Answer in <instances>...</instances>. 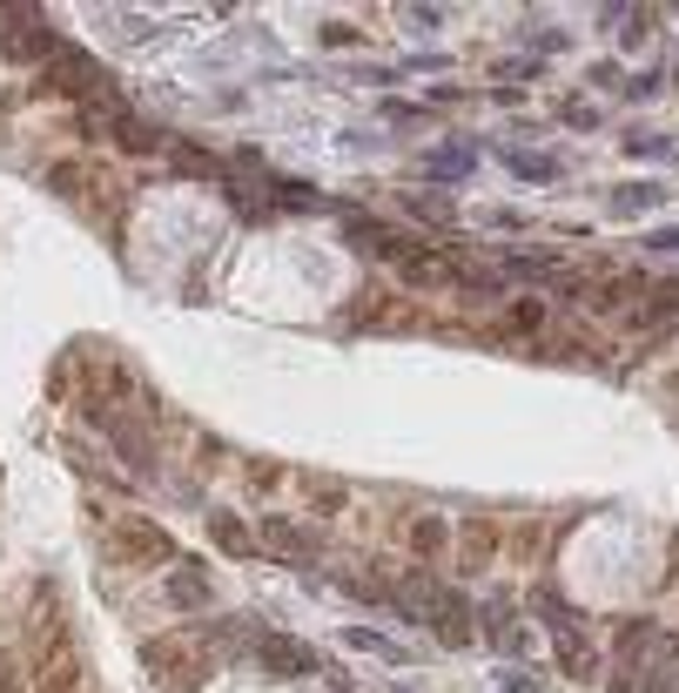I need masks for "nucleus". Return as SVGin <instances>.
<instances>
[{"label":"nucleus","instance_id":"nucleus-25","mask_svg":"<svg viewBox=\"0 0 679 693\" xmlns=\"http://www.w3.org/2000/svg\"><path fill=\"white\" fill-rule=\"evenodd\" d=\"M653 250H679V229H659V236H653Z\"/></svg>","mask_w":679,"mask_h":693},{"label":"nucleus","instance_id":"nucleus-15","mask_svg":"<svg viewBox=\"0 0 679 693\" xmlns=\"http://www.w3.org/2000/svg\"><path fill=\"white\" fill-rule=\"evenodd\" d=\"M626 156L653 162V156H672V135H653V129H626Z\"/></svg>","mask_w":679,"mask_h":693},{"label":"nucleus","instance_id":"nucleus-16","mask_svg":"<svg viewBox=\"0 0 679 693\" xmlns=\"http://www.w3.org/2000/svg\"><path fill=\"white\" fill-rule=\"evenodd\" d=\"M511 175H525V182H558V162L551 156H525V148H511Z\"/></svg>","mask_w":679,"mask_h":693},{"label":"nucleus","instance_id":"nucleus-4","mask_svg":"<svg viewBox=\"0 0 679 693\" xmlns=\"http://www.w3.org/2000/svg\"><path fill=\"white\" fill-rule=\"evenodd\" d=\"M437 593H445V580H431V572H404V586H390V612L397 620H411V627H431V612H437Z\"/></svg>","mask_w":679,"mask_h":693},{"label":"nucleus","instance_id":"nucleus-12","mask_svg":"<svg viewBox=\"0 0 679 693\" xmlns=\"http://www.w3.org/2000/svg\"><path fill=\"white\" fill-rule=\"evenodd\" d=\"M209 532H216V546L235 552V559H250V552H256V538L243 532V519H235V512H209Z\"/></svg>","mask_w":679,"mask_h":693},{"label":"nucleus","instance_id":"nucleus-10","mask_svg":"<svg viewBox=\"0 0 679 693\" xmlns=\"http://www.w3.org/2000/svg\"><path fill=\"white\" fill-rule=\"evenodd\" d=\"M169 148H175V169H182V175H209V182H229V162H222V156H209L203 142H169Z\"/></svg>","mask_w":679,"mask_h":693},{"label":"nucleus","instance_id":"nucleus-19","mask_svg":"<svg viewBox=\"0 0 679 693\" xmlns=\"http://www.w3.org/2000/svg\"><path fill=\"white\" fill-rule=\"evenodd\" d=\"M538 324H545V303H532V296L511 303V330H538Z\"/></svg>","mask_w":679,"mask_h":693},{"label":"nucleus","instance_id":"nucleus-21","mask_svg":"<svg viewBox=\"0 0 679 693\" xmlns=\"http://www.w3.org/2000/svg\"><path fill=\"white\" fill-rule=\"evenodd\" d=\"M518 74H525V82H532V74H538V61H525V54H511V61H498V82H518Z\"/></svg>","mask_w":679,"mask_h":693},{"label":"nucleus","instance_id":"nucleus-24","mask_svg":"<svg viewBox=\"0 0 679 693\" xmlns=\"http://www.w3.org/2000/svg\"><path fill=\"white\" fill-rule=\"evenodd\" d=\"M646 34H653V14H632L626 21V48H646Z\"/></svg>","mask_w":679,"mask_h":693},{"label":"nucleus","instance_id":"nucleus-23","mask_svg":"<svg viewBox=\"0 0 679 693\" xmlns=\"http://www.w3.org/2000/svg\"><path fill=\"white\" fill-rule=\"evenodd\" d=\"M411 209H417V216H431V222H451V203H445V196H417Z\"/></svg>","mask_w":679,"mask_h":693},{"label":"nucleus","instance_id":"nucleus-18","mask_svg":"<svg viewBox=\"0 0 679 693\" xmlns=\"http://www.w3.org/2000/svg\"><path fill=\"white\" fill-rule=\"evenodd\" d=\"M343 640H350V646H371V653H384V660H404V646H390L384 633H364V627H350Z\"/></svg>","mask_w":679,"mask_h":693},{"label":"nucleus","instance_id":"nucleus-7","mask_svg":"<svg viewBox=\"0 0 679 693\" xmlns=\"http://www.w3.org/2000/svg\"><path fill=\"white\" fill-rule=\"evenodd\" d=\"M101 129L122 142V148H135V156H148V148H162V142H169L155 122H142V114H114V122H101Z\"/></svg>","mask_w":679,"mask_h":693},{"label":"nucleus","instance_id":"nucleus-20","mask_svg":"<svg viewBox=\"0 0 679 693\" xmlns=\"http://www.w3.org/2000/svg\"><path fill=\"white\" fill-rule=\"evenodd\" d=\"M498 686H505V693H545L532 673H518V667H498Z\"/></svg>","mask_w":679,"mask_h":693},{"label":"nucleus","instance_id":"nucleus-2","mask_svg":"<svg viewBox=\"0 0 679 693\" xmlns=\"http://www.w3.org/2000/svg\"><path fill=\"white\" fill-rule=\"evenodd\" d=\"M250 653H256V667L276 673V680H310V673H316V653H310L303 640H290V633H269V627H263V640H256Z\"/></svg>","mask_w":679,"mask_h":693},{"label":"nucleus","instance_id":"nucleus-3","mask_svg":"<svg viewBox=\"0 0 679 693\" xmlns=\"http://www.w3.org/2000/svg\"><path fill=\"white\" fill-rule=\"evenodd\" d=\"M431 633L445 640V646H471V640H477V606H471V593H458V586H445V593H437Z\"/></svg>","mask_w":679,"mask_h":693},{"label":"nucleus","instance_id":"nucleus-17","mask_svg":"<svg viewBox=\"0 0 679 693\" xmlns=\"http://www.w3.org/2000/svg\"><path fill=\"white\" fill-rule=\"evenodd\" d=\"M445 538H451L445 519H417V525H411V546H417V552H445Z\"/></svg>","mask_w":679,"mask_h":693},{"label":"nucleus","instance_id":"nucleus-8","mask_svg":"<svg viewBox=\"0 0 679 693\" xmlns=\"http://www.w3.org/2000/svg\"><path fill=\"white\" fill-rule=\"evenodd\" d=\"M169 599L189 612V606H209V566H195V559H182L175 566V580H169Z\"/></svg>","mask_w":679,"mask_h":693},{"label":"nucleus","instance_id":"nucleus-14","mask_svg":"<svg viewBox=\"0 0 679 693\" xmlns=\"http://www.w3.org/2000/svg\"><path fill=\"white\" fill-rule=\"evenodd\" d=\"M646 693H679V640L666 633V653H659V667L646 673Z\"/></svg>","mask_w":679,"mask_h":693},{"label":"nucleus","instance_id":"nucleus-9","mask_svg":"<svg viewBox=\"0 0 679 693\" xmlns=\"http://www.w3.org/2000/svg\"><path fill=\"white\" fill-rule=\"evenodd\" d=\"M471 162H477V156H471V142H445L437 156H424V175H431V182H464Z\"/></svg>","mask_w":679,"mask_h":693},{"label":"nucleus","instance_id":"nucleus-1","mask_svg":"<svg viewBox=\"0 0 679 693\" xmlns=\"http://www.w3.org/2000/svg\"><path fill=\"white\" fill-rule=\"evenodd\" d=\"M256 546H263L269 559L296 566V572L324 566V532H316V525H296V519H263V525H256Z\"/></svg>","mask_w":679,"mask_h":693},{"label":"nucleus","instance_id":"nucleus-5","mask_svg":"<svg viewBox=\"0 0 679 693\" xmlns=\"http://www.w3.org/2000/svg\"><path fill=\"white\" fill-rule=\"evenodd\" d=\"M343 243H350V250H377V256H417V250L397 236L390 222H377V216H343Z\"/></svg>","mask_w":679,"mask_h":693},{"label":"nucleus","instance_id":"nucleus-6","mask_svg":"<svg viewBox=\"0 0 679 693\" xmlns=\"http://www.w3.org/2000/svg\"><path fill=\"white\" fill-rule=\"evenodd\" d=\"M263 196H276V209H283V216H316V209H330L324 189H310V182H296V175H269Z\"/></svg>","mask_w":679,"mask_h":693},{"label":"nucleus","instance_id":"nucleus-13","mask_svg":"<svg viewBox=\"0 0 679 693\" xmlns=\"http://www.w3.org/2000/svg\"><path fill=\"white\" fill-rule=\"evenodd\" d=\"M659 203V182H626V189H613V209L619 216H646Z\"/></svg>","mask_w":679,"mask_h":693},{"label":"nucleus","instance_id":"nucleus-22","mask_svg":"<svg viewBox=\"0 0 679 693\" xmlns=\"http://www.w3.org/2000/svg\"><path fill=\"white\" fill-rule=\"evenodd\" d=\"M558 114H566L572 129H598V108H585V101H566V108H558Z\"/></svg>","mask_w":679,"mask_h":693},{"label":"nucleus","instance_id":"nucleus-11","mask_svg":"<svg viewBox=\"0 0 679 693\" xmlns=\"http://www.w3.org/2000/svg\"><path fill=\"white\" fill-rule=\"evenodd\" d=\"M558 269V250L532 243V250H505V277H551Z\"/></svg>","mask_w":679,"mask_h":693}]
</instances>
